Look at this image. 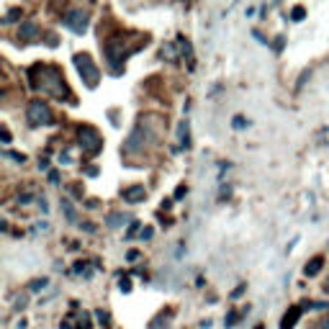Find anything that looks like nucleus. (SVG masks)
I'll return each instance as SVG.
<instances>
[{
  "mask_svg": "<svg viewBox=\"0 0 329 329\" xmlns=\"http://www.w3.org/2000/svg\"><path fill=\"white\" fill-rule=\"evenodd\" d=\"M28 80H31V88L47 93L52 98H64L70 101V90H67V82L59 67H49V64H34L28 70Z\"/></svg>",
  "mask_w": 329,
  "mask_h": 329,
  "instance_id": "obj_1",
  "label": "nucleus"
},
{
  "mask_svg": "<svg viewBox=\"0 0 329 329\" xmlns=\"http://www.w3.org/2000/svg\"><path fill=\"white\" fill-rule=\"evenodd\" d=\"M75 67H77L82 82H85L88 88H95V85H98L101 70H98V64L90 59V54H75Z\"/></svg>",
  "mask_w": 329,
  "mask_h": 329,
  "instance_id": "obj_2",
  "label": "nucleus"
},
{
  "mask_svg": "<svg viewBox=\"0 0 329 329\" xmlns=\"http://www.w3.org/2000/svg\"><path fill=\"white\" fill-rule=\"evenodd\" d=\"M26 118L31 126H49L54 123V116H52V108L41 101H31L28 108H26Z\"/></svg>",
  "mask_w": 329,
  "mask_h": 329,
  "instance_id": "obj_3",
  "label": "nucleus"
},
{
  "mask_svg": "<svg viewBox=\"0 0 329 329\" xmlns=\"http://www.w3.org/2000/svg\"><path fill=\"white\" fill-rule=\"evenodd\" d=\"M77 137H80L82 152H88L90 157H95V154L103 149V139H101V134H98L93 126H80V129H77Z\"/></svg>",
  "mask_w": 329,
  "mask_h": 329,
  "instance_id": "obj_4",
  "label": "nucleus"
},
{
  "mask_svg": "<svg viewBox=\"0 0 329 329\" xmlns=\"http://www.w3.org/2000/svg\"><path fill=\"white\" fill-rule=\"evenodd\" d=\"M62 23H64V28H70L72 34H85V31H88V16L82 13L80 8L67 11L64 18H62Z\"/></svg>",
  "mask_w": 329,
  "mask_h": 329,
  "instance_id": "obj_5",
  "label": "nucleus"
},
{
  "mask_svg": "<svg viewBox=\"0 0 329 329\" xmlns=\"http://www.w3.org/2000/svg\"><path fill=\"white\" fill-rule=\"evenodd\" d=\"M39 34H41V28H39L36 21H26V23L18 28V39H23V41H31V39H36Z\"/></svg>",
  "mask_w": 329,
  "mask_h": 329,
  "instance_id": "obj_6",
  "label": "nucleus"
},
{
  "mask_svg": "<svg viewBox=\"0 0 329 329\" xmlns=\"http://www.w3.org/2000/svg\"><path fill=\"white\" fill-rule=\"evenodd\" d=\"M126 221H131V216L123 214V211H113V214L106 216V226H111V229H121Z\"/></svg>",
  "mask_w": 329,
  "mask_h": 329,
  "instance_id": "obj_7",
  "label": "nucleus"
},
{
  "mask_svg": "<svg viewBox=\"0 0 329 329\" xmlns=\"http://www.w3.org/2000/svg\"><path fill=\"white\" fill-rule=\"evenodd\" d=\"M299 319H301V309H299V306L288 309V314L280 319V329H293V326L299 324Z\"/></svg>",
  "mask_w": 329,
  "mask_h": 329,
  "instance_id": "obj_8",
  "label": "nucleus"
},
{
  "mask_svg": "<svg viewBox=\"0 0 329 329\" xmlns=\"http://www.w3.org/2000/svg\"><path fill=\"white\" fill-rule=\"evenodd\" d=\"M144 198H147L144 185H131V188L123 190V201H129V203H137V201H144Z\"/></svg>",
  "mask_w": 329,
  "mask_h": 329,
  "instance_id": "obj_9",
  "label": "nucleus"
},
{
  "mask_svg": "<svg viewBox=\"0 0 329 329\" xmlns=\"http://www.w3.org/2000/svg\"><path fill=\"white\" fill-rule=\"evenodd\" d=\"M178 144L180 149H188L190 147V131H188V121H183L178 126Z\"/></svg>",
  "mask_w": 329,
  "mask_h": 329,
  "instance_id": "obj_10",
  "label": "nucleus"
},
{
  "mask_svg": "<svg viewBox=\"0 0 329 329\" xmlns=\"http://www.w3.org/2000/svg\"><path fill=\"white\" fill-rule=\"evenodd\" d=\"M321 265H324V257H314V260H309L306 268H304V275H306V278H314V275L321 270Z\"/></svg>",
  "mask_w": 329,
  "mask_h": 329,
  "instance_id": "obj_11",
  "label": "nucleus"
},
{
  "mask_svg": "<svg viewBox=\"0 0 329 329\" xmlns=\"http://www.w3.org/2000/svg\"><path fill=\"white\" fill-rule=\"evenodd\" d=\"M47 285H49L47 278H39V280H31V283H28V291H31V293H39V291H44Z\"/></svg>",
  "mask_w": 329,
  "mask_h": 329,
  "instance_id": "obj_12",
  "label": "nucleus"
},
{
  "mask_svg": "<svg viewBox=\"0 0 329 329\" xmlns=\"http://www.w3.org/2000/svg\"><path fill=\"white\" fill-rule=\"evenodd\" d=\"M170 316H173L170 311H168V314L162 311V314H159L157 319H152V321H149V329H159V324H168V319H170Z\"/></svg>",
  "mask_w": 329,
  "mask_h": 329,
  "instance_id": "obj_13",
  "label": "nucleus"
},
{
  "mask_svg": "<svg viewBox=\"0 0 329 329\" xmlns=\"http://www.w3.org/2000/svg\"><path fill=\"white\" fill-rule=\"evenodd\" d=\"M3 157H6V159H13V162H18V164L26 162V154H21V152H11V149H6Z\"/></svg>",
  "mask_w": 329,
  "mask_h": 329,
  "instance_id": "obj_14",
  "label": "nucleus"
},
{
  "mask_svg": "<svg viewBox=\"0 0 329 329\" xmlns=\"http://www.w3.org/2000/svg\"><path fill=\"white\" fill-rule=\"evenodd\" d=\"M16 18H21V8H11V11L3 16V23H13Z\"/></svg>",
  "mask_w": 329,
  "mask_h": 329,
  "instance_id": "obj_15",
  "label": "nucleus"
},
{
  "mask_svg": "<svg viewBox=\"0 0 329 329\" xmlns=\"http://www.w3.org/2000/svg\"><path fill=\"white\" fill-rule=\"evenodd\" d=\"M232 126H234L237 131H242V129H247V126H250V123L244 121V116H234V118H232Z\"/></svg>",
  "mask_w": 329,
  "mask_h": 329,
  "instance_id": "obj_16",
  "label": "nucleus"
},
{
  "mask_svg": "<svg viewBox=\"0 0 329 329\" xmlns=\"http://www.w3.org/2000/svg\"><path fill=\"white\" fill-rule=\"evenodd\" d=\"M304 16H306L304 6H296V8L291 11V21H304Z\"/></svg>",
  "mask_w": 329,
  "mask_h": 329,
  "instance_id": "obj_17",
  "label": "nucleus"
},
{
  "mask_svg": "<svg viewBox=\"0 0 329 329\" xmlns=\"http://www.w3.org/2000/svg\"><path fill=\"white\" fill-rule=\"evenodd\" d=\"M62 209H64V214H67V219H70V221H75V219H77V214H75V209H72V203H70V201H64V203H62Z\"/></svg>",
  "mask_w": 329,
  "mask_h": 329,
  "instance_id": "obj_18",
  "label": "nucleus"
},
{
  "mask_svg": "<svg viewBox=\"0 0 329 329\" xmlns=\"http://www.w3.org/2000/svg\"><path fill=\"white\" fill-rule=\"evenodd\" d=\"M59 162H62V164H72V149L59 152Z\"/></svg>",
  "mask_w": 329,
  "mask_h": 329,
  "instance_id": "obj_19",
  "label": "nucleus"
},
{
  "mask_svg": "<svg viewBox=\"0 0 329 329\" xmlns=\"http://www.w3.org/2000/svg\"><path fill=\"white\" fill-rule=\"evenodd\" d=\"M118 288H121L123 293H129V291H131V280H129V278H121V280H118Z\"/></svg>",
  "mask_w": 329,
  "mask_h": 329,
  "instance_id": "obj_20",
  "label": "nucleus"
},
{
  "mask_svg": "<svg viewBox=\"0 0 329 329\" xmlns=\"http://www.w3.org/2000/svg\"><path fill=\"white\" fill-rule=\"evenodd\" d=\"M26 304H28V296H16V301H13V306H16L18 311H21Z\"/></svg>",
  "mask_w": 329,
  "mask_h": 329,
  "instance_id": "obj_21",
  "label": "nucleus"
},
{
  "mask_svg": "<svg viewBox=\"0 0 329 329\" xmlns=\"http://www.w3.org/2000/svg\"><path fill=\"white\" fill-rule=\"evenodd\" d=\"M244 291H247V285H237L234 291H232V299H242V296H244Z\"/></svg>",
  "mask_w": 329,
  "mask_h": 329,
  "instance_id": "obj_22",
  "label": "nucleus"
},
{
  "mask_svg": "<svg viewBox=\"0 0 329 329\" xmlns=\"http://www.w3.org/2000/svg\"><path fill=\"white\" fill-rule=\"evenodd\" d=\"M77 329H90V319H88V316H80V321H77Z\"/></svg>",
  "mask_w": 329,
  "mask_h": 329,
  "instance_id": "obj_23",
  "label": "nucleus"
},
{
  "mask_svg": "<svg viewBox=\"0 0 329 329\" xmlns=\"http://www.w3.org/2000/svg\"><path fill=\"white\" fill-rule=\"evenodd\" d=\"M306 309H326V304H324V301H309Z\"/></svg>",
  "mask_w": 329,
  "mask_h": 329,
  "instance_id": "obj_24",
  "label": "nucleus"
},
{
  "mask_svg": "<svg viewBox=\"0 0 329 329\" xmlns=\"http://www.w3.org/2000/svg\"><path fill=\"white\" fill-rule=\"evenodd\" d=\"M237 321H239V314H229V316H226V321H224V324H226V326H234V324H237Z\"/></svg>",
  "mask_w": 329,
  "mask_h": 329,
  "instance_id": "obj_25",
  "label": "nucleus"
},
{
  "mask_svg": "<svg viewBox=\"0 0 329 329\" xmlns=\"http://www.w3.org/2000/svg\"><path fill=\"white\" fill-rule=\"evenodd\" d=\"M0 139H3L6 144H11V131H8L6 126H3V129H0Z\"/></svg>",
  "mask_w": 329,
  "mask_h": 329,
  "instance_id": "obj_26",
  "label": "nucleus"
},
{
  "mask_svg": "<svg viewBox=\"0 0 329 329\" xmlns=\"http://www.w3.org/2000/svg\"><path fill=\"white\" fill-rule=\"evenodd\" d=\"M152 234H154L152 229H142V234H139V237H142V239L147 242V239H152Z\"/></svg>",
  "mask_w": 329,
  "mask_h": 329,
  "instance_id": "obj_27",
  "label": "nucleus"
},
{
  "mask_svg": "<svg viewBox=\"0 0 329 329\" xmlns=\"http://www.w3.org/2000/svg\"><path fill=\"white\" fill-rule=\"evenodd\" d=\"M95 319L106 324V321H108V314H106V311H95Z\"/></svg>",
  "mask_w": 329,
  "mask_h": 329,
  "instance_id": "obj_28",
  "label": "nucleus"
},
{
  "mask_svg": "<svg viewBox=\"0 0 329 329\" xmlns=\"http://www.w3.org/2000/svg\"><path fill=\"white\" fill-rule=\"evenodd\" d=\"M39 209H41V211H44V214L49 211V206H47V198H39Z\"/></svg>",
  "mask_w": 329,
  "mask_h": 329,
  "instance_id": "obj_29",
  "label": "nucleus"
},
{
  "mask_svg": "<svg viewBox=\"0 0 329 329\" xmlns=\"http://www.w3.org/2000/svg\"><path fill=\"white\" fill-rule=\"evenodd\" d=\"M85 175H88V178H95V175H98V168H85Z\"/></svg>",
  "mask_w": 329,
  "mask_h": 329,
  "instance_id": "obj_30",
  "label": "nucleus"
},
{
  "mask_svg": "<svg viewBox=\"0 0 329 329\" xmlns=\"http://www.w3.org/2000/svg\"><path fill=\"white\" fill-rule=\"evenodd\" d=\"M31 198H34V195H31V193H23V195H18V203H28V201H31Z\"/></svg>",
  "mask_w": 329,
  "mask_h": 329,
  "instance_id": "obj_31",
  "label": "nucleus"
},
{
  "mask_svg": "<svg viewBox=\"0 0 329 329\" xmlns=\"http://www.w3.org/2000/svg\"><path fill=\"white\" fill-rule=\"evenodd\" d=\"M49 180H52V183H59V173L52 170V173H49Z\"/></svg>",
  "mask_w": 329,
  "mask_h": 329,
  "instance_id": "obj_32",
  "label": "nucleus"
},
{
  "mask_svg": "<svg viewBox=\"0 0 329 329\" xmlns=\"http://www.w3.org/2000/svg\"><path fill=\"white\" fill-rule=\"evenodd\" d=\"M47 39H49V41H47V44H49V47H57V36H54V34H49Z\"/></svg>",
  "mask_w": 329,
  "mask_h": 329,
  "instance_id": "obj_33",
  "label": "nucleus"
},
{
  "mask_svg": "<svg viewBox=\"0 0 329 329\" xmlns=\"http://www.w3.org/2000/svg\"><path fill=\"white\" fill-rule=\"evenodd\" d=\"M49 229V224L47 221H41V224H36V232H47Z\"/></svg>",
  "mask_w": 329,
  "mask_h": 329,
  "instance_id": "obj_34",
  "label": "nucleus"
},
{
  "mask_svg": "<svg viewBox=\"0 0 329 329\" xmlns=\"http://www.w3.org/2000/svg\"><path fill=\"white\" fill-rule=\"evenodd\" d=\"M183 195H185V185H180V188L175 190V198H183Z\"/></svg>",
  "mask_w": 329,
  "mask_h": 329,
  "instance_id": "obj_35",
  "label": "nucleus"
},
{
  "mask_svg": "<svg viewBox=\"0 0 329 329\" xmlns=\"http://www.w3.org/2000/svg\"><path fill=\"white\" fill-rule=\"evenodd\" d=\"M137 226H139V224H131V229H129V232H126V237H129V239H131V237H134V234H137Z\"/></svg>",
  "mask_w": 329,
  "mask_h": 329,
  "instance_id": "obj_36",
  "label": "nucleus"
},
{
  "mask_svg": "<svg viewBox=\"0 0 329 329\" xmlns=\"http://www.w3.org/2000/svg\"><path fill=\"white\" fill-rule=\"evenodd\" d=\"M95 206H98V201H95V198H90V201L85 203V209H95Z\"/></svg>",
  "mask_w": 329,
  "mask_h": 329,
  "instance_id": "obj_37",
  "label": "nucleus"
},
{
  "mask_svg": "<svg viewBox=\"0 0 329 329\" xmlns=\"http://www.w3.org/2000/svg\"><path fill=\"white\" fill-rule=\"evenodd\" d=\"M82 229H85V232H95V226H93L90 221H85V224H82Z\"/></svg>",
  "mask_w": 329,
  "mask_h": 329,
  "instance_id": "obj_38",
  "label": "nucleus"
},
{
  "mask_svg": "<svg viewBox=\"0 0 329 329\" xmlns=\"http://www.w3.org/2000/svg\"><path fill=\"white\" fill-rule=\"evenodd\" d=\"M59 329H72V324H70V321H62V326H59Z\"/></svg>",
  "mask_w": 329,
  "mask_h": 329,
  "instance_id": "obj_39",
  "label": "nucleus"
},
{
  "mask_svg": "<svg viewBox=\"0 0 329 329\" xmlns=\"http://www.w3.org/2000/svg\"><path fill=\"white\" fill-rule=\"evenodd\" d=\"M324 291L329 293V278H326V283H324Z\"/></svg>",
  "mask_w": 329,
  "mask_h": 329,
  "instance_id": "obj_40",
  "label": "nucleus"
},
{
  "mask_svg": "<svg viewBox=\"0 0 329 329\" xmlns=\"http://www.w3.org/2000/svg\"><path fill=\"white\" fill-rule=\"evenodd\" d=\"M324 329H329V319H326V324H324Z\"/></svg>",
  "mask_w": 329,
  "mask_h": 329,
  "instance_id": "obj_41",
  "label": "nucleus"
}]
</instances>
